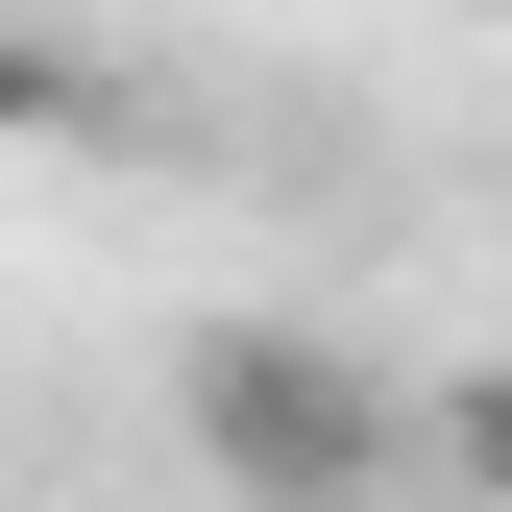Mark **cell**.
I'll return each mask as SVG.
<instances>
[{
	"instance_id": "6da1fadb",
	"label": "cell",
	"mask_w": 512,
	"mask_h": 512,
	"mask_svg": "<svg viewBox=\"0 0 512 512\" xmlns=\"http://www.w3.org/2000/svg\"><path fill=\"white\" fill-rule=\"evenodd\" d=\"M171 439H196V488H244V512H391L415 488V391L366 342H317V317H196V342H171Z\"/></svg>"
},
{
	"instance_id": "7a4b0ae2",
	"label": "cell",
	"mask_w": 512,
	"mask_h": 512,
	"mask_svg": "<svg viewBox=\"0 0 512 512\" xmlns=\"http://www.w3.org/2000/svg\"><path fill=\"white\" fill-rule=\"evenodd\" d=\"M415 464L512 512V366H415Z\"/></svg>"
}]
</instances>
